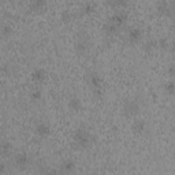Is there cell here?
I'll return each instance as SVG.
<instances>
[{
    "instance_id": "cell-1",
    "label": "cell",
    "mask_w": 175,
    "mask_h": 175,
    "mask_svg": "<svg viewBox=\"0 0 175 175\" xmlns=\"http://www.w3.org/2000/svg\"><path fill=\"white\" fill-rule=\"evenodd\" d=\"M138 111V106L136 104V101H130L125 106V112L127 115H134Z\"/></svg>"
},
{
    "instance_id": "cell-2",
    "label": "cell",
    "mask_w": 175,
    "mask_h": 175,
    "mask_svg": "<svg viewBox=\"0 0 175 175\" xmlns=\"http://www.w3.org/2000/svg\"><path fill=\"white\" fill-rule=\"evenodd\" d=\"M15 163H17V166H18L19 168H23L26 164H27V156H26L25 153H19L17 159H15Z\"/></svg>"
},
{
    "instance_id": "cell-3",
    "label": "cell",
    "mask_w": 175,
    "mask_h": 175,
    "mask_svg": "<svg viewBox=\"0 0 175 175\" xmlns=\"http://www.w3.org/2000/svg\"><path fill=\"white\" fill-rule=\"evenodd\" d=\"M75 138H77V142H78V144H86V142H88V134L83 130H78V131H77Z\"/></svg>"
},
{
    "instance_id": "cell-4",
    "label": "cell",
    "mask_w": 175,
    "mask_h": 175,
    "mask_svg": "<svg viewBox=\"0 0 175 175\" xmlns=\"http://www.w3.org/2000/svg\"><path fill=\"white\" fill-rule=\"evenodd\" d=\"M74 163L73 162H64L62 164V171L63 172H70V171H73L74 170Z\"/></svg>"
},
{
    "instance_id": "cell-5",
    "label": "cell",
    "mask_w": 175,
    "mask_h": 175,
    "mask_svg": "<svg viewBox=\"0 0 175 175\" xmlns=\"http://www.w3.org/2000/svg\"><path fill=\"white\" fill-rule=\"evenodd\" d=\"M37 133L40 136H47V134L49 133V129H48V126L45 125V123H41V125L37 127Z\"/></svg>"
},
{
    "instance_id": "cell-6",
    "label": "cell",
    "mask_w": 175,
    "mask_h": 175,
    "mask_svg": "<svg viewBox=\"0 0 175 175\" xmlns=\"http://www.w3.org/2000/svg\"><path fill=\"white\" fill-rule=\"evenodd\" d=\"M133 129H134V131H137V133H141V131L144 130V122H142V120L136 122L134 126H133Z\"/></svg>"
},
{
    "instance_id": "cell-7",
    "label": "cell",
    "mask_w": 175,
    "mask_h": 175,
    "mask_svg": "<svg viewBox=\"0 0 175 175\" xmlns=\"http://www.w3.org/2000/svg\"><path fill=\"white\" fill-rule=\"evenodd\" d=\"M140 31L138 30H130V40L131 41H137L138 38H140Z\"/></svg>"
},
{
    "instance_id": "cell-8",
    "label": "cell",
    "mask_w": 175,
    "mask_h": 175,
    "mask_svg": "<svg viewBox=\"0 0 175 175\" xmlns=\"http://www.w3.org/2000/svg\"><path fill=\"white\" fill-rule=\"evenodd\" d=\"M167 10H168L167 3H166V1H162V4H160V7H159V11H160V13H167Z\"/></svg>"
}]
</instances>
